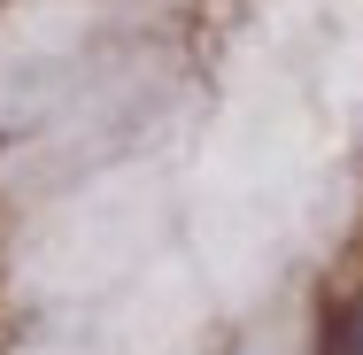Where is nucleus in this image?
Returning <instances> with one entry per match:
<instances>
[{"label": "nucleus", "mask_w": 363, "mask_h": 355, "mask_svg": "<svg viewBox=\"0 0 363 355\" xmlns=\"http://www.w3.org/2000/svg\"><path fill=\"white\" fill-rule=\"evenodd\" d=\"M317 355H363V309H348V317L325 332V348H317Z\"/></svg>", "instance_id": "1"}]
</instances>
